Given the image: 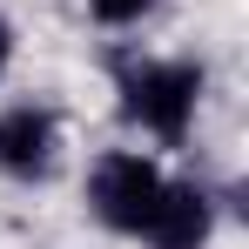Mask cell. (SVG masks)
<instances>
[{
  "label": "cell",
  "mask_w": 249,
  "mask_h": 249,
  "mask_svg": "<svg viewBox=\"0 0 249 249\" xmlns=\"http://www.w3.org/2000/svg\"><path fill=\"white\" fill-rule=\"evenodd\" d=\"M94 7V20H108V27H128V20H142L155 0H88Z\"/></svg>",
  "instance_id": "cell-5"
},
{
  "label": "cell",
  "mask_w": 249,
  "mask_h": 249,
  "mask_svg": "<svg viewBox=\"0 0 249 249\" xmlns=\"http://www.w3.org/2000/svg\"><path fill=\"white\" fill-rule=\"evenodd\" d=\"M0 168L20 182H41L54 168V115L47 108H7L0 115Z\"/></svg>",
  "instance_id": "cell-3"
},
{
  "label": "cell",
  "mask_w": 249,
  "mask_h": 249,
  "mask_svg": "<svg viewBox=\"0 0 249 249\" xmlns=\"http://www.w3.org/2000/svg\"><path fill=\"white\" fill-rule=\"evenodd\" d=\"M155 249H202L209 243V196L196 182H162V202L142 229Z\"/></svg>",
  "instance_id": "cell-4"
},
{
  "label": "cell",
  "mask_w": 249,
  "mask_h": 249,
  "mask_svg": "<svg viewBox=\"0 0 249 249\" xmlns=\"http://www.w3.org/2000/svg\"><path fill=\"white\" fill-rule=\"evenodd\" d=\"M162 182L168 175L148 155H101L94 175H88V202H94V215L115 236H142L148 215H155V202H162Z\"/></svg>",
  "instance_id": "cell-2"
},
{
  "label": "cell",
  "mask_w": 249,
  "mask_h": 249,
  "mask_svg": "<svg viewBox=\"0 0 249 249\" xmlns=\"http://www.w3.org/2000/svg\"><path fill=\"white\" fill-rule=\"evenodd\" d=\"M7 54H14V27L0 20V68H7Z\"/></svg>",
  "instance_id": "cell-6"
},
{
  "label": "cell",
  "mask_w": 249,
  "mask_h": 249,
  "mask_svg": "<svg viewBox=\"0 0 249 249\" xmlns=\"http://www.w3.org/2000/svg\"><path fill=\"white\" fill-rule=\"evenodd\" d=\"M202 101V68L196 61H135L122 68V108L128 122H142L162 142H182L189 135V115Z\"/></svg>",
  "instance_id": "cell-1"
}]
</instances>
